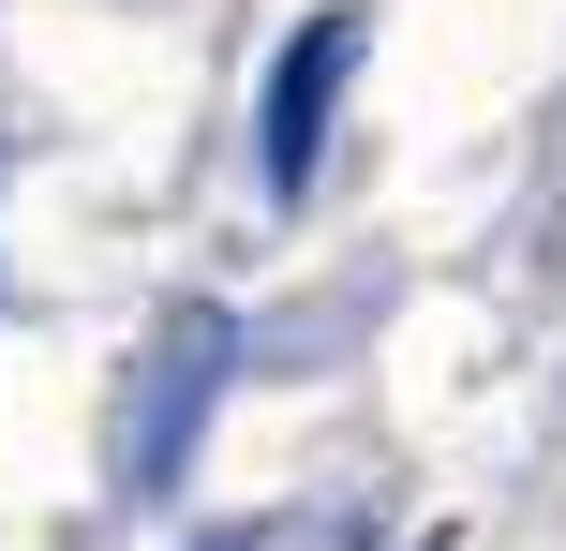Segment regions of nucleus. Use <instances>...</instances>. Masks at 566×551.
<instances>
[{
    "label": "nucleus",
    "mask_w": 566,
    "mask_h": 551,
    "mask_svg": "<svg viewBox=\"0 0 566 551\" xmlns=\"http://www.w3.org/2000/svg\"><path fill=\"white\" fill-rule=\"evenodd\" d=\"M224 358H239V328L209 314V298H179V314L149 328V358H135V403H119V492H135V507H165L179 477H195L209 403H224Z\"/></svg>",
    "instance_id": "f257e3e1"
},
{
    "label": "nucleus",
    "mask_w": 566,
    "mask_h": 551,
    "mask_svg": "<svg viewBox=\"0 0 566 551\" xmlns=\"http://www.w3.org/2000/svg\"><path fill=\"white\" fill-rule=\"evenodd\" d=\"M343 75H358V15H313L298 45H283V75H269V194H313V149H328V105H343Z\"/></svg>",
    "instance_id": "f03ea898"
}]
</instances>
